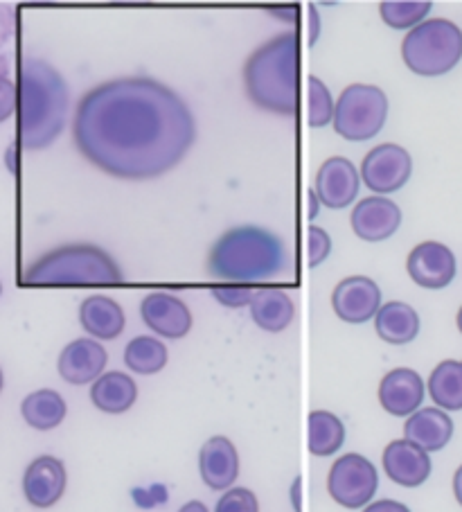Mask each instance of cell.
Segmentation results:
<instances>
[{
	"label": "cell",
	"instance_id": "cell-15",
	"mask_svg": "<svg viewBox=\"0 0 462 512\" xmlns=\"http://www.w3.org/2000/svg\"><path fill=\"white\" fill-rule=\"evenodd\" d=\"M68 483L66 465L55 456H39L23 474V494L30 506L46 510L64 497Z\"/></svg>",
	"mask_w": 462,
	"mask_h": 512
},
{
	"label": "cell",
	"instance_id": "cell-25",
	"mask_svg": "<svg viewBox=\"0 0 462 512\" xmlns=\"http://www.w3.org/2000/svg\"><path fill=\"white\" fill-rule=\"evenodd\" d=\"M21 413L23 420L28 422L32 429L50 431L66 420L68 406L64 397L57 391H52V388H41V391H34L25 397L21 404Z\"/></svg>",
	"mask_w": 462,
	"mask_h": 512
},
{
	"label": "cell",
	"instance_id": "cell-35",
	"mask_svg": "<svg viewBox=\"0 0 462 512\" xmlns=\"http://www.w3.org/2000/svg\"><path fill=\"white\" fill-rule=\"evenodd\" d=\"M363 512H411V510H408V506H404V503H399L395 499H379L363 508Z\"/></svg>",
	"mask_w": 462,
	"mask_h": 512
},
{
	"label": "cell",
	"instance_id": "cell-18",
	"mask_svg": "<svg viewBox=\"0 0 462 512\" xmlns=\"http://www.w3.org/2000/svg\"><path fill=\"white\" fill-rule=\"evenodd\" d=\"M384 470L388 479L402 488H420L431 476V456L411 440L399 438L384 449Z\"/></svg>",
	"mask_w": 462,
	"mask_h": 512
},
{
	"label": "cell",
	"instance_id": "cell-31",
	"mask_svg": "<svg viewBox=\"0 0 462 512\" xmlns=\"http://www.w3.org/2000/svg\"><path fill=\"white\" fill-rule=\"evenodd\" d=\"M215 512H260V501L248 488H230L221 494Z\"/></svg>",
	"mask_w": 462,
	"mask_h": 512
},
{
	"label": "cell",
	"instance_id": "cell-28",
	"mask_svg": "<svg viewBox=\"0 0 462 512\" xmlns=\"http://www.w3.org/2000/svg\"><path fill=\"white\" fill-rule=\"evenodd\" d=\"M167 348L156 337H136L124 348V366L138 375H156L167 366Z\"/></svg>",
	"mask_w": 462,
	"mask_h": 512
},
{
	"label": "cell",
	"instance_id": "cell-7",
	"mask_svg": "<svg viewBox=\"0 0 462 512\" xmlns=\"http://www.w3.org/2000/svg\"><path fill=\"white\" fill-rule=\"evenodd\" d=\"M388 97L375 84H350L334 109V131L350 143L375 138L386 125Z\"/></svg>",
	"mask_w": 462,
	"mask_h": 512
},
{
	"label": "cell",
	"instance_id": "cell-10",
	"mask_svg": "<svg viewBox=\"0 0 462 512\" xmlns=\"http://www.w3.org/2000/svg\"><path fill=\"white\" fill-rule=\"evenodd\" d=\"M140 316L142 323L163 339H183L192 330L190 307L170 291H151L142 298Z\"/></svg>",
	"mask_w": 462,
	"mask_h": 512
},
{
	"label": "cell",
	"instance_id": "cell-13",
	"mask_svg": "<svg viewBox=\"0 0 462 512\" xmlns=\"http://www.w3.org/2000/svg\"><path fill=\"white\" fill-rule=\"evenodd\" d=\"M361 174L345 156H332L321 165L316 174V194L321 206L330 210H343L354 203L359 194Z\"/></svg>",
	"mask_w": 462,
	"mask_h": 512
},
{
	"label": "cell",
	"instance_id": "cell-4",
	"mask_svg": "<svg viewBox=\"0 0 462 512\" xmlns=\"http://www.w3.org/2000/svg\"><path fill=\"white\" fill-rule=\"evenodd\" d=\"M287 249L278 235L260 226L230 228L212 244L208 273L226 282H260L287 269Z\"/></svg>",
	"mask_w": 462,
	"mask_h": 512
},
{
	"label": "cell",
	"instance_id": "cell-17",
	"mask_svg": "<svg viewBox=\"0 0 462 512\" xmlns=\"http://www.w3.org/2000/svg\"><path fill=\"white\" fill-rule=\"evenodd\" d=\"M109 355L100 341L95 339H75L61 350L57 368L64 382L73 386L95 384L104 375Z\"/></svg>",
	"mask_w": 462,
	"mask_h": 512
},
{
	"label": "cell",
	"instance_id": "cell-40",
	"mask_svg": "<svg viewBox=\"0 0 462 512\" xmlns=\"http://www.w3.org/2000/svg\"><path fill=\"white\" fill-rule=\"evenodd\" d=\"M318 39V14L312 10V43Z\"/></svg>",
	"mask_w": 462,
	"mask_h": 512
},
{
	"label": "cell",
	"instance_id": "cell-43",
	"mask_svg": "<svg viewBox=\"0 0 462 512\" xmlns=\"http://www.w3.org/2000/svg\"><path fill=\"white\" fill-rule=\"evenodd\" d=\"M0 294H3V285H0Z\"/></svg>",
	"mask_w": 462,
	"mask_h": 512
},
{
	"label": "cell",
	"instance_id": "cell-41",
	"mask_svg": "<svg viewBox=\"0 0 462 512\" xmlns=\"http://www.w3.org/2000/svg\"><path fill=\"white\" fill-rule=\"evenodd\" d=\"M456 323H458V330L462 332V307H460V312H458V319H456Z\"/></svg>",
	"mask_w": 462,
	"mask_h": 512
},
{
	"label": "cell",
	"instance_id": "cell-37",
	"mask_svg": "<svg viewBox=\"0 0 462 512\" xmlns=\"http://www.w3.org/2000/svg\"><path fill=\"white\" fill-rule=\"evenodd\" d=\"M309 217H316L318 215V210H321V199H318V194H316V190H309Z\"/></svg>",
	"mask_w": 462,
	"mask_h": 512
},
{
	"label": "cell",
	"instance_id": "cell-21",
	"mask_svg": "<svg viewBox=\"0 0 462 512\" xmlns=\"http://www.w3.org/2000/svg\"><path fill=\"white\" fill-rule=\"evenodd\" d=\"M79 323L88 332V337L113 341L118 339L127 325V316H124L122 307L109 296H88L82 305H79Z\"/></svg>",
	"mask_w": 462,
	"mask_h": 512
},
{
	"label": "cell",
	"instance_id": "cell-26",
	"mask_svg": "<svg viewBox=\"0 0 462 512\" xmlns=\"http://www.w3.org/2000/svg\"><path fill=\"white\" fill-rule=\"evenodd\" d=\"M429 395L442 411H462V361L447 359L433 368Z\"/></svg>",
	"mask_w": 462,
	"mask_h": 512
},
{
	"label": "cell",
	"instance_id": "cell-23",
	"mask_svg": "<svg viewBox=\"0 0 462 512\" xmlns=\"http://www.w3.org/2000/svg\"><path fill=\"white\" fill-rule=\"evenodd\" d=\"M375 332L390 346H406L420 334V316L408 303L390 300V303L381 305L375 316Z\"/></svg>",
	"mask_w": 462,
	"mask_h": 512
},
{
	"label": "cell",
	"instance_id": "cell-19",
	"mask_svg": "<svg viewBox=\"0 0 462 512\" xmlns=\"http://www.w3.org/2000/svg\"><path fill=\"white\" fill-rule=\"evenodd\" d=\"M201 481L210 490H230L239 476V454L233 440L226 436H212L199 452Z\"/></svg>",
	"mask_w": 462,
	"mask_h": 512
},
{
	"label": "cell",
	"instance_id": "cell-3",
	"mask_svg": "<svg viewBox=\"0 0 462 512\" xmlns=\"http://www.w3.org/2000/svg\"><path fill=\"white\" fill-rule=\"evenodd\" d=\"M300 41L296 32L275 34L244 64V88L257 109L293 118L298 113Z\"/></svg>",
	"mask_w": 462,
	"mask_h": 512
},
{
	"label": "cell",
	"instance_id": "cell-20",
	"mask_svg": "<svg viewBox=\"0 0 462 512\" xmlns=\"http://www.w3.org/2000/svg\"><path fill=\"white\" fill-rule=\"evenodd\" d=\"M453 436V420L447 411L438 409V406H429V409L415 411L404 425V438L411 440L413 445L422 447L424 452H440L449 445Z\"/></svg>",
	"mask_w": 462,
	"mask_h": 512
},
{
	"label": "cell",
	"instance_id": "cell-36",
	"mask_svg": "<svg viewBox=\"0 0 462 512\" xmlns=\"http://www.w3.org/2000/svg\"><path fill=\"white\" fill-rule=\"evenodd\" d=\"M453 494H456V501L462 506V465L453 474Z\"/></svg>",
	"mask_w": 462,
	"mask_h": 512
},
{
	"label": "cell",
	"instance_id": "cell-6",
	"mask_svg": "<svg viewBox=\"0 0 462 512\" xmlns=\"http://www.w3.org/2000/svg\"><path fill=\"white\" fill-rule=\"evenodd\" d=\"M402 59L420 77L447 75L462 59V30L447 19H426L404 37Z\"/></svg>",
	"mask_w": 462,
	"mask_h": 512
},
{
	"label": "cell",
	"instance_id": "cell-22",
	"mask_svg": "<svg viewBox=\"0 0 462 512\" xmlns=\"http://www.w3.org/2000/svg\"><path fill=\"white\" fill-rule=\"evenodd\" d=\"M296 316V305L284 289H257L251 300V319L264 332L287 330Z\"/></svg>",
	"mask_w": 462,
	"mask_h": 512
},
{
	"label": "cell",
	"instance_id": "cell-14",
	"mask_svg": "<svg viewBox=\"0 0 462 512\" xmlns=\"http://www.w3.org/2000/svg\"><path fill=\"white\" fill-rule=\"evenodd\" d=\"M352 231L363 242H384L393 237L402 226V210L388 197L361 199L352 210Z\"/></svg>",
	"mask_w": 462,
	"mask_h": 512
},
{
	"label": "cell",
	"instance_id": "cell-24",
	"mask_svg": "<svg viewBox=\"0 0 462 512\" xmlns=\"http://www.w3.org/2000/svg\"><path fill=\"white\" fill-rule=\"evenodd\" d=\"M138 400V386L127 373L120 370H111L104 373L97 382L91 386V402L97 409L111 416H120V413L129 411Z\"/></svg>",
	"mask_w": 462,
	"mask_h": 512
},
{
	"label": "cell",
	"instance_id": "cell-38",
	"mask_svg": "<svg viewBox=\"0 0 462 512\" xmlns=\"http://www.w3.org/2000/svg\"><path fill=\"white\" fill-rule=\"evenodd\" d=\"M179 512H210V510H208L206 503H201V501H188L183 508H179Z\"/></svg>",
	"mask_w": 462,
	"mask_h": 512
},
{
	"label": "cell",
	"instance_id": "cell-33",
	"mask_svg": "<svg viewBox=\"0 0 462 512\" xmlns=\"http://www.w3.org/2000/svg\"><path fill=\"white\" fill-rule=\"evenodd\" d=\"M332 253V237L321 226L309 228V264L318 267L323 264Z\"/></svg>",
	"mask_w": 462,
	"mask_h": 512
},
{
	"label": "cell",
	"instance_id": "cell-2",
	"mask_svg": "<svg viewBox=\"0 0 462 512\" xmlns=\"http://www.w3.org/2000/svg\"><path fill=\"white\" fill-rule=\"evenodd\" d=\"M19 138L25 149H46L68 118V86L55 66L28 57L19 68Z\"/></svg>",
	"mask_w": 462,
	"mask_h": 512
},
{
	"label": "cell",
	"instance_id": "cell-30",
	"mask_svg": "<svg viewBox=\"0 0 462 512\" xmlns=\"http://www.w3.org/2000/svg\"><path fill=\"white\" fill-rule=\"evenodd\" d=\"M309 86V125L314 129L327 127L330 122H334V109L336 102L330 93V88L325 86L318 77H309L307 79Z\"/></svg>",
	"mask_w": 462,
	"mask_h": 512
},
{
	"label": "cell",
	"instance_id": "cell-12",
	"mask_svg": "<svg viewBox=\"0 0 462 512\" xmlns=\"http://www.w3.org/2000/svg\"><path fill=\"white\" fill-rule=\"evenodd\" d=\"M332 307L345 323H366L381 310V289L368 276H350L334 287Z\"/></svg>",
	"mask_w": 462,
	"mask_h": 512
},
{
	"label": "cell",
	"instance_id": "cell-5",
	"mask_svg": "<svg viewBox=\"0 0 462 512\" xmlns=\"http://www.w3.org/2000/svg\"><path fill=\"white\" fill-rule=\"evenodd\" d=\"M122 280L118 262L95 244L59 246L23 273V282L30 287H100L120 285Z\"/></svg>",
	"mask_w": 462,
	"mask_h": 512
},
{
	"label": "cell",
	"instance_id": "cell-27",
	"mask_svg": "<svg viewBox=\"0 0 462 512\" xmlns=\"http://www.w3.org/2000/svg\"><path fill=\"white\" fill-rule=\"evenodd\" d=\"M345 443V425L332 411L309 413V452L314 456H334Z\"/></svg>",
	"mask_w": 462,
	"mask_h": 512
},
{
	"label": "cell",
	"instance_id": "cell-16",
	"mask_svg": "<svg viewBox=\"0 0 462 512\" xmlns=\"http://www.w3.org/2000/svg\"><path fill=\"white\" fill-rule=\"evenodd\" d=\"M424 382L420 373L413 368H395L384 375L379 384V404L381 409L395 418H411L415 411H420L424 402Z\"/></svg>",
	"mask_w": 462,
	"mask_h": 512
},
{
	"label": "cell",
	"instance_id": "cell-29",
	"mask_svg": "<svg viewBox=\"0 0 462 512\" xmlns=\"http://www.w3.org/2000/svg\"><path fill=\"white\" fill-rule=\"evenodd\" d=\"M433 10L429 0H384L379 3V16L393 30H415Z\"/></svg>",
	"mask_w": 462,
	"mask_h": 512
},
{
	"label": "cell",
	"instance_id": "cell-39",
	"mask_svg": "<svg viewBox=\"0 0 462 512\" xmlns=\"http://www.w3.org/2000/svg\"><path fill=\"white\" fill-rule=\"evenodd\" d=\"M291 501H293V510L300 512V479H296L291 485Z\"/></svg>",
	"mask_w": 462,
	"mask_h": 512
},
{
	"label": "cell",
	"instance_id": "cell-42",
	"mask_svg": "<svg viewBox=\"0 0 462 512\" xmlns=\"http://www.w3.org/2000/svg\"><path fill=\"white\" fill-rule=\"evenodd\" d=\"M3 384H5V377H3V370H0V391H3Z\"/></svg>",
	"mask_w": 462,
	"mask_h": 512
},
{
	"label": "cell",
	"instance_id": "cell-32",
	"mask_svg": "<svg viewBox=\"0 0 462 512\" xmlns=\"http://www.w3.org/2000/svg\"><path fill=\"white\" fill-rule=\"evenodd\" d=\"M210 294L224 307H233V310H239V307L251 305L255 291H251V287L248 285H217L210 289Z\"/></svg>",
	"mask_w": 462,
	"mask_h": 512
},
{
	"label": "cell",
	"instance_id": "cell-1",
	"mask_svg": "<svg viewBox=\"0 0 462 512\" xmlns=\"http://www.w3.org/2000/svg\"><path fill=\"white\" fill-rule=\"evenodd\" d=\"M183 97L151 77H120L82 95L73 140L88 163L124 181H151L179 167L197 143Z\"/></svg>",
	"mask_w": 462,
	"mask_h": 512
},
{
	"label": "cell",
	"instance_id": "cell-8",
	"mask_svg": "<svg viewBox=\"0 0 462 512\" xmlns=\"http://www.w3.org/2000/svg\"><path fill=\"white\" fill-rule=\"evenodd\" d=\"M379 488L377 467L372 465L366 456L361 454H345L332 465L327 474V492L348 510L366 508L375 499Z\"/></svg>",
	"mask_w": 462,
	"mask_h": 512
},
{
	"label": "cell",
	"instance_id": "cell-11",
	"mask_svg": "<svg viewBox=\"0 0 462 512\" xmlns=\"http://www.w3.org/2000/svg\"><path fill=\"white\" fill-rule=\"evenodd\" d=\"M406 271L415 285L424 289H444L456 278V255L442 242H422L408 253Z\"/></svg>",
	"mask_w": 462,
	"mask_h": 512
},
{
	"label": "cell",
	"instance_id": "cell-9",
	"mask_svg": "<svg viewBox=\"0 0 462 512\" xmlns=\"http://www.w3.org/2000/svg\"><path fill=\"white\" fill-rule=\"evenodd\" d=\"M361 181L377 197H386L390 192H399L413 174V158L404 147L395 143H384L372 147L361 163Z\"/></svg>",
	"mask_w": 462,
	"mask_h": 512
},
{
	"label": "cell",
	"instance_id": "cell-34",
	"mask_svg": "<svg viewBox=\"0 0 462 512\" xmlns=\"http://www.w3.org/2000/svg\"><path fill=\"white\" fill-rule=\"evenodd\" d=\"M16 111H19V88L0 75V122L10 120Z\"/></svg>",
	"mask_w": 462,
	"mask_h": 512
}]
</instances>
